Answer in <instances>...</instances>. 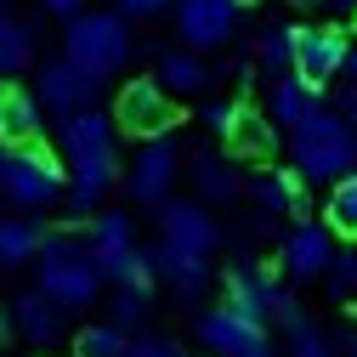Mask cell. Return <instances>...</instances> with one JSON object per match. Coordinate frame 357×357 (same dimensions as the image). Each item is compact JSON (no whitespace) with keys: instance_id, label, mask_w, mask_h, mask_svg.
<instances>
[{"instance_id":"obj_29","label":"cell","mask_w":357,"mask_h":357,"mask_svg":"<svg viewBox=\"0 0 357 357\" xmlns=\"http://www.w3.org/2000/svg\"><path fill=\"white\" fill-rule=\"evenodd\" d=\"M148 318V295L142 289H114V324L119 329H137Z\"/></svg>"},{"instance_id":"obj_19","label":"cell","mask_w":357,"mask_h":357,"mask_svg":"<svg viewBox=\"0 0 357 357\" xmlns=\"http://www.w3.org/2000/svg\"><path fill=\"white\" fill-rule=\"evenodd\" d=\"M221 142H227V153H233V159H273V153H278V125L266 119L261 108L238 102V114H233V130H227Z\"/></svg>"},{"instance_id":"obj_37","label":"cell","mask_w":357,"mask_h":357,"mask_svg":"<svg viewBox=\"0 0 357 357\" xmlns=\"http://www.w3.org/2000/svg\"><path fill=\"white\" fill-rule=\"evenodd\" d=\"M289 6H318V0H289Z\"/></svg>"},{"instance_id":"obj_15","label":"cell","mask_w":357,"mask_h":357,"mask_svg":"<svg viewBox=\"0 0 357 357\" xmlns=\"http://www.w3.org/2000/svg\"><path fill=\"white\" fill-rule=\"evenodd\" d=\"M40 114H46V108L34 102V91H23L17 79H0V148H29V142H40V130H46Z\"/></svg>"},{"instance_id":"obj_6","label":"cell","mask_w":357,"mask_h":357,"mask_svg":"<svg viewBox=\"0 0 357 357\" xmlns=\"http://www.w3.org/2000/svg\"><path fill=\"white\" fill-rule=\"evenodd\" d=\"M176 119H182V108H176V97L165 91L153 74H137V79L119 85V97H114V125L125 130V137H137V142L170 137Z\"/></svg>"},{"instance_id":"obj_28","label":"cell","mask_w":357,"mask_h":357,"mask_svg":"<svg viewBox=\"0 0 357 357\" xmlns=\"http://www.w3.org/2000/svg\"><path fill=\"white\" fill-rule=\"evenodd\" d=\"M329 295L335 301H346V295H357V250H335V261H329Z\"/></svg>"},{"instance_id":"obj_11","label":"cell","mask_w":357,"mask_h":357,"mask_svg":"<svg viewBox=\"0 0 357 357\" xmlns=\"http://www.w3.org/2000/svg\"><path fill=\"white\" fill-rule=\"evenodd\" d=\"M97 91H102V79H91L85 68H74L68 57L40 63V74H34V102H40V108H52L57 119L85 114V108L97 102Z\"/></svg>"},{"instance_id":"obj_17","label":"cell","mask_w":357,"mask_h":357,"mask_svg":"<svg viewBox=\"0 0 357 357\" xmlns=\"http://www.w3.org/2000/svg\"><path fill=\"white\" fill-rule=\"evenodd\" d=\"M318 108H324L318 85H306L301 74H284V79H273V91H266V119H273L278 130H295L301 119H312Z\"/></svg>"},{"instance_id":"obj_41","label":"cell","mask_w":357,"mask_h":357,"mask_svg":"<svg viewBox=\"0 0 357 357\" xmlns=\"http://www.w3.org/2000/svg\"><path fill=\"white\" fill-rule=\"evenodd\" d=\"M351 29H357V12H351Z\"/></svg>"},{"instance_id":"obj_30","label":"cell","mask_w":357,"mask_h":357,"mask_svg":"<svg viewBox=\"0 0 357 357\" xmlns=\"http://www.w3.org/2000/svg\"><path fill=\"white\" fill-rule=\"evenodd\" d=\"M289 357H335V351H329V340L318 335V324H301V329L289 335Z\"/></svg>"},{"instance_id":"obj_7","label":"cell","mask_w":357,"mask_h":357,"mask_svg":"<svg viewBox=\"0 0 357 357\" xmlns=\"http://www.w3.org/2000/svg\"><path fill=\"white\" fill-rule=\"evenodd\" d=\"M221 289H227L221 306H233L238 318H250V324H273L278 306L289 301L284 284H278V273H273V266H261V261H233L227 273H221Z\"/></svg>"},{"instance_id":"obj_1","label":"cell","mask_w":357,"mask_h":357,"mask_svg":"<svg viewBox=\"0 0 357 357\" xmlns=\"http://www.w3.org/2000/svg\"><path fill=\"white\" fill-rule=\"evenodd\" d=\"M114 114L85 108L63 119V165H68V210L74 215H97L108 188L119 182V148H114Z\"/></svg>"},{"instance_id":"obj_23","label":"cell","mask_w":357,"mask_h":357,"mask_svg":"<svg viewBox=\"0 0 357 357\" xmlns=\"http://www.w3.org/2000/svg\"><path fill=\"white\" fill-rule=\"evenodd\" d=\"M34 63V29L12 12H0V79H17Z\"/></svg>"},{"instance_id":"obj_13","label":"cell","mask_w":357,"mask_h":357,"mask_svg":"<svg viewBox=\"0 0 357 357\" xmlns=\"http://www.w3.org/2000/svg\"><path fill=\"white\" fill-rule=\"evenodd\" d=\"M278 255H284V278L312 284V278H324V273H329V261H335V233L324 227V221H306V215H301L295 227L284 233Z\"/></svg>"},{"instance_id":"obj_9","label":"cell","mask_w":357,"mask_h":357,"mask_svg":"<svg viewBox=\"0 0 357 357\" xmlns=\"http://www.w3.org/2000/svg\"><path fill=\"white\" fill-rule=\"evenodd\" d=\"M176 176H182V148H176V137H153L137 148V159H130L125 170V193L137 204H165Z\"/></svg>"},{"instance_id":"obj_21","label":"cell","mask_w":357,"mask_h":357,"mask_svg":"<svg viewBox=\"0 0 357 357\" xmlns=\"http://www.w3.org/2000/svg\"><path fill=\"white\" fill-rule=\"evenodd\" d=\"M250 199L261 204V215H301L306 210V182L295 170H261L250 182Z\"/></svg>"},{"instance_id":"obj_12","label":"cell","mask_w":357,"mask_h":357,"mask_svg":"<svg viewBox=\"0 0 357 357\" xmlns=\"http://www.w3.org/2000/svg\"><path fill=\"white\" fill-rule=\"evenodd\" d=\"M159 244L210 261V250L221 244V227H215L210 204H199V199H165L159 204Z\"/></svg>"},{"instance_id":"obj_10","label":"cell","mask_w":357,"mask_h":357,"mask_svg":"<svg viewBox=\"0 0 357 357\" xmlns=\"http://www.w3.org/2000/svg\"><path fill=\"white\" fill-rule=\"evenodd\" d=\"M170 12H176V34H182L188 52H215L233 40L244 0H176Z\"/></svg>"},{"instance_id":"obj_18","label":"cell","mask_w":357,"mask_h":357,"mask_svg":"<svg viewBox=\"0 0 357 357\" xmlns=\"http://www.w3.org/2000/svg\"><path fill=\"white\" fill-rule=\"evenodd\" d=\"M193 188L210 199V204H233L244 193V170L233 153H215V148H199L193 153Z\"/></svg>"},{"instance_id":"obj_38","label":"cell","mask_w":357,"mask_h":357,"mask_svg":"<svg viewBox=\"0 0 357 357\" xmlns=\"http://www.w3.org/2000/svg\"><path fill=\"white\" fill-rule=\"evenodd\" d=\"M0 340H6V312H0Z\"/></svg>"},{"instance_id":"obj_42","label":"cell","mask_w":357,"mask_h":357,"mask_svg":"<svg viewBox=\"0 0 357 357\" xmlns=\"http://www.w3.org/2000/svg\"><path fill=\"white\" fill-rule=\"evenodd\" d=\"M0 6H6V0H0Z\"/></svg>"},{"instance_id":"obj_35","label":"cell","mask_w":357,"mask_h":357,"mask_svg":"<svg viewBox=\"0 0 357 357\" xmlns=\"http://www.w3.org/2000/svg\"><path fill=\"white\" fill-rule=\"evenodd\" d=\"M46 12H52V17H63V23H74V17L85 12V0H46Z\"/></svg>"},{"instance_id":"obj_32","label":"cell","mask_w":357,"mask_h":357,"mask_svg":"<svg viewBox=\"0 0 357 357\" xmlns=\"http://www.w3.org/2000/svg\"><path fill=\"white\" fill-rule=\"evenodd\" d=\"M170 6H176V0H119L114 12H119L125 23H142V17H165Z\"/></svg>"},{"instance_id":"obj_25","label":"cell","mask_w":357,"mask_h":357,"mask_svg":"<svg viewBox=\"0 0 357 357\" xmlns=\"http://www.w3.org/2000/svg\"><path fill=\"white\" fill-rule=\"evenodd\" d=\"M40 244H46V233H40L29 215L0 221V266H29V261H40Z\"/></svg>"},{"instance_id":"obj_14","label":"cell","mask_w":357,"mask_h":357,"mask_svg":"<svg viewBox=\"0 0 357 357\" xmlns=\"http://www.w3.org/2000/svg\"><path fill=\"white\" fill-rule=\"evenodd\" d=\"M346 34L340 29H329V23H312V29H301L295 34V74L306 79V85H324L335 79V74H346Z\"/></svg>"},{"instance_id":"obj_22","label":"cell","mask_w":357,"mask_h":357,"mask_svg":"<svg viewBox=\"0 0 357 357\" xmlns=\"http://www.w3.org/2000/svg\"><path fill=\"white\" fill-rule=\"evenodd\" d=\"M170 97H199V91H210V63L199 57V52H159V74H153Z\"/></svg>"},{"instance_id":"obj_26","label":"cell","mask_w":357,"mask_h":357,"mask_svg":"<svg viewBox=\"0 0 357 357\" xmlns=\"http://www.w3.org/2000/svg\"><path fill=\"white\" fill-rule=\"evenodd\" d=\"M295 23H273L261 34V46H255V63H261V74H273V79H284V74H295Z\"/></svg>"},{"instance_id":"obj_31","label":"cell","mask_w":357,"mask_h":357,"mask_svg":"<svg viewBox=\"0 0 357 357\" xmlns=\"http://www.w3.org/2000/svg\"><path fill=\"white\" fill-rule=\"evenodd\" d=\"M233 114H238V102H227V97H210V102L199 108V119L215 130V137H227V130H233Z\"/></svg>"},{"instance_id":"obj_16","label":"cell","mask_w":357,"mask_h":357,"mask_svg":"<svg viewBox=\"0 0 357 357\" xmlns=\"http://www.w3.org/2000/svg\"><path fill=\"white\" fill-rule=\"evenodd\" d=\"M148 261H153V278H165L182 301H199V295L210 289V261H204V255H188V250L153 244V250H148Z\"/></svg>"},{"instance_id":"obj_24","label":"cell","mask_w":357,"mask_h":357,"mask_svg":"<svg viewBox=\"0 0 357 357\" xmlns=\"http://www.w3.org/2000/svg\"><path fill=\"white\" fill-rule=\"evenodd\" d=\"M324 227H329L335 238L357 244V170L340 176V182L329 188V199H324Z\"/></svg>"},{"instance_id":"obj_8","label":"cell","mask_w":357,"mask_h":357,"mask_svg":"<svg viewBox=\"0 0 357 357\" xmlns=\"http://www.w3.org/2000/svg\"><path fill=\"white\" fill-rule=\"evenodd\" d=\"M199 346L210 351V357H278L273 351V335H266V324H250V318H238L233 306H210V312H199Z\"/></svg>"},{"instance_id":"obj_33","label":"cell","mask_w":357,"mask_h":357,"mask_svg":"<svg viewBox=\"0 0 357 357\" xmlns=\"http://www.w3.org/2000/svg\"><path fill=\"white\" fill-rule=\"evenodd\" d=\"M125 357H182V346L165 340V335H142V340H130V351H125Z\"/></svg>"},{"instance_id":"obj_40","label":"cell","mask_w":357,"mask_h":357,"mask_svg":"<svg viewBox=\"0 0 357 357\" xmlns=\"http://www.w3.org/2000/svg\"><path fill=\"white\" fill-rule=\"evenodd\" d=\"M346 357H357V340H351V351H346Z\"/></svg>"},{"instance_id":"obj_36","label":"cell","mask_w":357,"mask_h":357,"mask_svg":"<svg viewBox=\"0 0 357 357\" xmlns=\"http://www.w3.org/2000/svg\"><path fill=\"white\" fill-rule=\"evenodd\" d=\"M346 74H351V85H357V46L346 52Z\"/></svg>"},{"instance_id":"obj_2","label":"cell","mask_w":357,"mask_h":357,"mask_svg":"<svg viewBox=\"0 0 357 357\" xmlns=\"http://www.w3.org/2000/svg\"><path fill=\"white\" fill-rule=\"evenodd\" d=\"M102 266L91 255V244L74 238V233H46V244H40V295L57 301L63 312H85V306H97L102 295Z\"/></svg>"},{"instance_id":"obj_27","label":"cell","mask_w":357,"mask_h":357,"mask_svg":"<svg viewBox=\"0 0 357 357\" xmlns=\"http://www.w3.org/2000/svg\"><path fill=\"white\" fill-rule=\"evenodd\" d=\"M130 351V329H119L114 318L74 329V357H125Z\"/></svg>"},{"instance_id":"obj_5","label":"cell","mask_w":357,"mask_h":357,"mask_svg":"<svg viewBox=\"0 0 357 357\" xmlns=\"http://www.w3.org/2000/svg\"><path fill=\"white\" fill-rule=\"evenodd\" d=\"M63 57L91 79H108L130 63V23L119 12H79L63 34Z\"/></svg>"},{"instance_id":"obj_3","label":"cell","mask_w":357,"mask_h":357,"mask_svg":"<svg viewBox=\"0 0 357 357\" xmlns=\"http://www.w3.org/2000/svg\"><path fill=\"white\" fill-rule=\"evenodd\" d=\"M289 165L301 182H340L357 170V137L346 130V119L335 108H318L312 119H301L289 130Z\"/></svg>"},{"instance_id":"obj_34","label":"cell","mask_w":357,"mask_h":357,"mask_svg":"<svg viewBox=\"0 0 357 357\" xmlns=\"http://www.w3.org/2000/svg\"><path fill=\"white\" fill-rule=\"evenodd\" d=\"M335 114L346 119V130H351V137H357V85H351V91H346V97L335 102Z\"/></svg>"},{"instance_id":"obj_39","label":"cell","mask_w":357,"mask_h":357,"mask_svg":"<svg viewBox=\"0 0 357 357\" xmlns=\"http://www.w3.org/2000/svg\"><path fill=\"white\" fill-rule=\"evenodd\" d=\"M335 6H351V12H357V0H335Z\"/></svg>"},{"instance_id":"obj_4","label":"cell","mask_w":357,"mask_h":357,"mask_svg":"<svg viewBox=\"0 0 357 357\" xmlns=\"http://www.w3.org/2000/svg\"><path fill=\"white\" fill-rule=\"evenodd\" d=\"M0 193H6L17 210H52L68 193V165L46 142L0 148Z\"/></svg>"},{"instance_id":"obj_20","label":"cell","mask_w":357,"mask_h":357,"mask_svg":"<svg viewBox=\"0 0 357 357\" xmlns=\"http://www.w3.org/2000/svg\"><path fill=\"white\" fill-rule=\"evenodd\" d=\"M12 324H17V335L34 340V346H57V340H63V306L46 301L40 289H23V295L12 301Z\"/></svg>"}]
</instances>
